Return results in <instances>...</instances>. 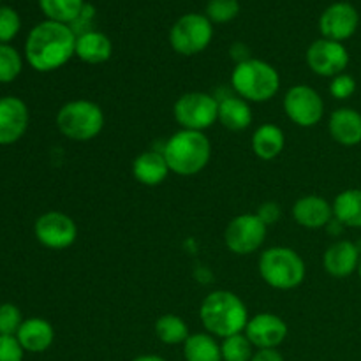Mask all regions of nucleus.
Instances as JSON below:
<instances>
[{
	"label": "nucleus",
	"instance_id": "obj_1",
	"mask_svg": "<svg viewBox=\"0 0 361 361\" xmlns=\"http://www.w3.org/2000/svg\"><path fill=\"white\" fill-rule=\"evenodd\" d=\"M76 32L71 25L46 20L35 25L25 42L27 62L39 73H51L76 55Z\"/></svg>",
	"mask_w": 361,
	"mask_h": 361
},
{
	"label": "nucleus",
	"instance_id": "obj_2",
	"mask_svg": "<svg viewBox=\"0 0 361 361\" xmlns=\"http://www.w3.org/2000/svg\"><path fill=\"white\" fill-rule=\"evenodd\" d=\"M200 319L207 334L228 338L231 335L245 331L250 317L245 303L235 293L219 289V291L210 293L203 300L200 309Z\"/></svg>",
	"mask_w": 361,
	"mask_h": 361
},
{
	"label": "nucleus",
	"instance_id": "obj_3",
	"mask_svg": "<svg viewBox=\"0 0 361 361\" xmlns=\"http://www.w3.org/2000/svg\"><path fill=\"white\" fill-rule=\"evenodd\" d=\"M169 171L180 176H192L203 171L212 157V145L200 130L180 129L162 147Z\"/></svg>",
	"mask_w": 361,
	"mask_h": 361
},
{
	"label": "nucleus",
	"instance_id": "obj_4",
	"mask_svg": "<svg viewBox=\"0 0 361 361\" xmlns=\"http://www.w3.org/2000/svg\"><path fill=\"white\" fill-rule=\"evenodd\" d=\"M231 87L247 102H267L277 95L281 76L277 69L259 59L236 63L231 73Z\"/></svg>",
	"mask_w": 361,
	"mask_h": 361
},
{
	"label": "nucleus",
	"instance_id": "obj_5",
	"mask_svg": "<svg viewBox=\"0 0 361 361\" xmlns=\"http://www.w3.org/2000/svg\"><path fill=\"white\" fill-rule=\"evenodd\" d=\"M259 275L270 288L289 291L303 284L305 263L296 250L289 247H270L259 257Z\"/></svg>",
	"mask_w": 361,
	"mask_h": 361
},
{
	"label": "nucleus",
	"instance_id": "obj_6",
	"mask_svg": "<svg viewBox=\"0 0 361 361\" xmlns=\"http://www.w3.org/2000/svg\"><path fill=\"white\" fill-rule=\"evenodd\" d=\"M56 127L73 141H90L104 129V113L101 106L88 99L69 101L56 113Z\"/></svg>",
	"mask_w": 361,
	"mask_h": 361
},
{
	"label": "nucleus",
	"instance_id": "obj_7",
	"mask_svg": "<svg viewBox=\"0 0 361 361\" xmlns=\"http://www.w3.org/2000/svg\"><path fill=\"white\" fill-rule=\"evenodd\" d=\"M173 115L182 129L204 133L219 120V101L207 92H187L176 99Z\"/></svg>",
	"mask_w": 361,
	"mask_h": 361
},
{
	"label": "nucleus",
	"instance_id": "obj_8",
	"mask_svg": "<svg viewBox=\"0 0 361 361\" xmlns=\"http://www.w3.org/2000/svg\"><path fill=\"white\" fill-rule=\"evenodd\" d=\"M212 37H214V27L207 14H183L169 32L171 48L183 56H192L204 51L212 42Z\"/></svg>",
	"mask_w": 361,
	"mask_h": 361
},
{
	"label": "nucleus",
	"instance_id": "obj_9",
	"mask_svg": "<svg viewBox=\"0 0 361 361\" xmlns=\"http://www.w3.org/2000/svg\"><path fill=\"white\" fill-rule=\"evenodd\" d=\"M284 111L298 127H314L323 120V97L309 85H295L284 95Z\"/></svg>",
	"mask_w": 361,
	"mask_h": 361
},
{
	"label": "nucleus",
	"instance_id": "obj_10",
	"mask_svg": "<svg viewBox=\"0 0 361 361\" xmlns=\"http://www.w3.org/2000/svg\"><path fill=\"white\" fill-rule=\"evenodd\" d=\"M267 238V226L256 214H242L233 219L224 231L226 247L233 254L249 256L263 245Z\"/></svg>",
	"mask_w": 361,
	"mask_h": 361
},
{
	"label": "nucleus",
	"instance_id": "obj_11",
	"mask_svg": "<svg viewBox=\"0 0 361 361\" xmlns=\"http://www.w3.org/2000/svg\"><path fill=\"white\" fill-rule=\"evenodd\" d=\"M307 66L312 73L323 78H335L349 66V51L342 42L317 39L307 49Z\"/></svg>",
	"mask_w": 361,
	"mask_h": 361
},
{
	"label": "nucleus",
	"instance_id": "obj_12",
	"mask_svg": "<svg viewBox=\"0 0 361 361\" xmlns=\"http://www.w3.org/2000/svg\"><path fill=\"white\" fill-rule=\"evenodd\" d=\"M35 238L39 243L53 250H63L78 238L76 222L63 212H46L35 221Z\"/></svg>",
	"mask_w": 361,
	"mask_h": 361
},
{
	"label": "nucleus",
	"instance_id": "obj_13",
	"mask_svg": "<svg viewBox=\"0 0 361 361\" xmlns=\"http://www.w3.org/2000/svg\"><path fill=\"white\" fill-rule=\"evenodd\" d=\"M360 14L349 2H335L323 11L319 18V30L324 39L342 42L353 37L358 30Z\"/></svg>",
	"mask_w": 361,
	"mask_h": 361
},
{
	"label": "nucleus",
	"instance_id": "obj_14",
	"mask_svg": "<svg viewBox=\"0 0 361 361\" xmlns=\"http://www.w3.org/2000/svg\"><path fill=\"white\" fill-rule=\"evenodd\" d=\"M245 337L257 349H277L288 337V324L275 314H256L247 323Z\"/></svg>",
	"mask_w": 361,
	"mask_h": 361
},
{
	"label": "nucleus",
	"instance_id": "obj_15",
	"mask_svg": "<svg viewBox=\"0 0 361 361\" xmlns=\"http://www.w3.org/2000/svg\"><path fill=\"white\" fill-rule=\"evenodd\" d=\"M28 127V108L21 99L0 97V145H13L21 140Z\"/></svg>",
	"mask_w": 361,
	"mask_h": 361
},
{
	"label": "nucleus",
	"instance_id": "obj_16",
	"mask_svg": "<svg viewBox=\"0 0 361 361\" xmlns=\"http://www.w3.org/2000/svg\"><path fill=\"white\" fill-rule=\"evenodd\" d=\"M360 247L349 240H338L331 243L323 256V267L328 275L335 279H344L358 271L360 267Z\"/></svg>",
	"mask_w": 361,
	"mask_h": 361
},
{
	"label": "nucleus",
	"instance_id": "obj_17",
	"mask_svg": "<svg viewBox=\"0 0 361 361\" xmlns=\"http://www.w3.org/2000/svg\"><path fill=\"white\" fill-rule=\"evenodd\" d=\"M293 217L305 229L326 228L334 221V207L324 197L310 194L296 201L293 207Z\"/></svg>",
	"mask_w": 361,
	"mask_h": 361
},
{
	"label": "nucleus",
	"instance_id": "obj_18",
	"mask_svg": "<svg viewBox=\"0 0 361 361\" xmlns=\"http://www.w3.org/2000/svg\"><path fill=\"white\" fill-rule=\"evenodd\" d=\"M328 130L342 147H356L361 143V113L353 108L335 109L328 120Z\"/></svg>",
	"mask_w": 361,
	"mask_h": 361
},
{
	"label": "nucleus",
	"instance_id": "obj_19",
	"mask_svg": "<svg viewBox=\"0 0 361 361\" xmlns=\"http://www.w3.org/2000/svg\"><path fill=\"white\" fill-rule=\"evenodd\" d=\"M168 162L162 152L147 150L137 155L133 162V176L136 182L147 187H157L168 178Z\"/></svg>",
	"mask_w": 361,
	"mask_h": 361
},
{
	"label": "nucleus",
	"instance_id": "obj_20",
	"mask_svg": "<svg viewBox=\"0 0 361 361\" xmlns=\"http://www.w3.org/2000/svg\"><path fill=\"white\" fill-rule=\"evenodd\" d=\"M18 342L23 348V351L28 353H44L46 349L51 348L55 341V330L51 323L41 317H30L23 321L16 334Z\"/></svg>",
	"mask_w": 361,
	"mask_h": 361
},
{
	"label": "nucleus",
	"instance_id": "obj_21",
	"mask_svg": "<svg viewBox=\"0 0 361 361\" xmlns=\"http://www.w3.org/2000/svg\"><path fill=\"white\" fill-rule=\"evenodd\" d=\"M113 44L109 37L97 30H85L76 37V56L85 63L97 66L111 59Z\"/></svg>",
	"mask_w": 361,
	"mask_h": 361
},
{
	"label": "nucleus",
	"instance_id": "obj_22",
	"mask_svg": "<svg viewBox=\"0 0 361 361\" xmlns=\"http://www.w3.org/2000/svg\"><path fill=\"white\" fill-rule=\"evenodd\" d=\"M252 109L245 99L238 97V95H228L222 101H219V122L229 130H240L249 129L252 123Z\"/></svg>",
	"mask_w": 361,
	"mask_h": 361
},
{
	"label": "nucleus",
	"instance_id": "obj_23",
	"mask_svg": "<svg viewBox=\"0 0 361 361\" xmlns=\"http://www.w3.org/2000/svg\"><path fill=\"white\" fill-rule=\"evenodd\" d=\"M286 147L284 130L275 123H263L254 130L252 152L261 161H274Z\"/></svg>",
	"mask_w": 361,
	"mask_h": 361
},
{
	"label": "nucleus",
	"instance_id": "obj_24",
	"mask_svg": "<svg viewBox=\"0 0 361 361\" xmlns=\"http://www.w3.org/2000/svg\"><path fill=\"white\" fill-rule=\"evenodd\" d=\"M334 217L348 228H361V189H348L334 201Z\"/></svg>",
	"mask_w": 361,
	"mask_h": 361
},
{
	"label": "nucleus",
	"instance_id": "obj_25",
	"mask_svg": "<svg viewBox=\"0 0 361 361\" xmlns=\"http://www.w3.org/2000/svg\"><path fill=\"white\" fill-rule=\"evenodd\" d=\"M185 361H222L221 344L210 334H194L183 344Z\"/></svg>",
	"mask_w": 361,
	"mask_h": 361
},
{
	"label": "nucleus",
	"instance_id": "obj_26",
	"mask_svg": "<svg viewBox=\"0 0 361 361\" xmlns=\"http://www.w3.org/2000/svg\"><path fill=\"white\" fill-rule=\"evenodd\" d=\"M41 11L51 21L71 25L81 16L85 9V0H39Z\"/></svg>",
	"mask_w": 361,
	"mask_h": 361
},
{
	"label": "nucleus",
	"instance_id": "obj_27",
	"mask_svg": "<svg viewBox=\"0 0 361 361\" xmlns=\"http://www.w3.org/2000/svg\"><path fill=\"white\" fill-rule=\"evenodd\" d=\"M154 330L159 341L168 345L185 344V341L190 335L185 321L180 316H175V314H164V316L159 317L155 321Z\"/></svg>",
	"mask_w": 361,
	"mask_h": 361
},
{
	"label": "nucleus",
	"instance_id": "obj_28",
	"mask_svg": "<svg viewBox=\"0 0 361 361\" xmlns=\"http://www.w3.org/2000/svg\"><path fill=\"white\" fill-rule=\"evenodd\" d=\"M252 348L245 334L231 335L228 338H222L221 353L222 361H250L252 360Z\"/></svg>",
	"mask_w": 361,
	"mask_h": 361
},
{
	"label": "nucleus",
	"instance_id": "obj_29",
	"mask_svg": "<svg viewBox=\"0 0 361 361\" xmlns=\"http://www.w3.org/2000/svg\"><path fill=\"white\" fill-rule=\"evenodd\" d=\"M23 69L21 56L13 46L0 44V83H11Z\"/></svg>",
	"mask_w": 361,
	"mask_h": 361
},
{
	"label": "nucleus",
	"instance_id": "obj_30",
	"mask_svg": "<svg viewBox=\"0 0 361 361\" xmlns=\"http://www.w3.org/2000/svg\"><path fill=\"white\" fill-rule=\"evenodd\" d=\"M240 13L238 0H210L207 4V18L212 23H229Z\"/></svg>",
	"mask_w": 361,
	"mask_h": 361
},
{
	"label": "nucleus",
	"instance_id": "obj_31",
	"mask_svg": "<svg viewBox=\"0 0 361 361\" xmlns=\"http://www.w3.org/2000/svg\"><path fill=\"white\" fill-rule=\"evenodd\" d=\"M21 20L13 7L0 6V44H7L20 32Z\"/></svg>",
	"mask_w": 361,
	"mask_h": 361
},
{
	"label": "nucleus",
	"instance_id": "obj_32",
	"mask_svg": "<svg viewBox=\"0 0 361 361\" xmlns=\"http://www.w3.org/2000/svg\"><path fill=\"white\" fill-rule=\"evenodd\" d=\"M21 324H23V319H21V312L16 305L13 303L0 305V335L16 337Z\"/></svg>",
	"mask_w": 361,
	"mask_h": 361
},
{
	"label": "nucleus",
	"instance_id": "obj_33",
	"mask_svg": "<svg viewBox=\"0 0 361 361\" xmlns=\"http://www.w3.org/2000/svg\"><path fill=\"white\" fill-rule=\"evenodd\" d=\"M356 92V80L351 76V74H338V76L331 78L330 83V94L334 99H338V101H345V99L351 97Z\"/></svg>",
	"mask_w": 361,
	"mask_h": 361
},
{
	"label": "nucleus",
	"instance_id": "obj_34",
	"mask_svg": "<svg viewBox=\"0 0 361 361\" xmlns=\"http://www.w3.org/2000/svg\"><path fill=\"white\" fill-rule=\"evenodd\" d=\"M0 361H23V348L16 337L0 335Z\"/></svg>",
	"mask_w": 361,
	"mask_h": 361
},
{
	"label": "nucleus",
	"instance_id": "obj_35",
	"mask_svg": "<svg viewBox=\"0 0 361 361\" xmlns=\"http://www.w3.org/2000/svg\"><path fill=\"white\" fill-rule=\"evenodd\" d=\"M257 217L263 221V224L267 226H271V224H277V221L281 219L282 212H281V207H279L277 203H274V201H267V203L261 204L259 208H257Z\"/></svg>",
	"mask_w": 361,
	"mask_h": 361
},
{
	"label": "nucleus",
	"instance_id": "obj_36",
	"mask_svg": "<svg viewBox=\"0 0 361 361\" xmlns=\"http://www.w3.org/2000/svg\"><path fill=\"white\" fill-rule=\"evenodd\" d=\"M250 361H284V358L277 349H259L257 353H254Z\"/></svg>",
	"mask_w": 361,
	"mask_h": 361
},
{
	"label": "nucleus",
	"instance_id": "obj_37",
	"mask_svg": "<svg viewBox=\"0 0 361 361\" xmlns=\"http://www.w3.org/2000/svg\"><path fill=\"white\" fill-rule=\"evenodd\" d=\"M133 361H166V360L157 355H143V356H137V358H134Z\"/></svg>",
	"mask_w": 361,
	"mask_h": 361
},
{
	"label": "nucleus",
	"instance_id": "obj_38",
	"mask_svg": "<svg viewBox=\"0 0 361 361\" xmlns=\"http://www.w3.org/2000/svg\"><path fill=\"white\" fill-rule=\"evenodd\" d=\"M358 275H360V279H361V261H360V267H358Z\"/></svg>",
	"mask_w": 361,
	"mask_h": 361
}]
</instances>
